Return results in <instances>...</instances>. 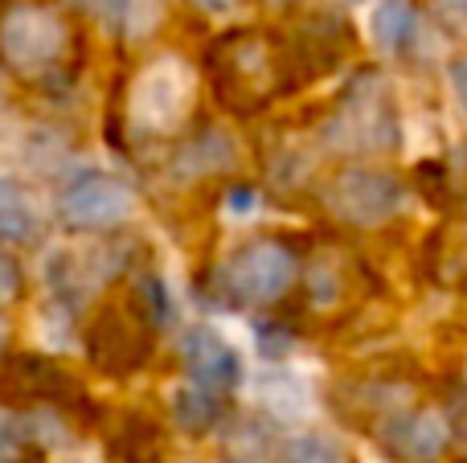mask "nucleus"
Wrapping results in <instances>:
<instances>
[{"instance_id":"nucleus-7","label":"nucleus","mask_w":467,"mask_h":463,"mask_svg":"<svg viewBox=\"0 0 467 463\" xmlns=\"http://www.w3.org/2000/svg\"><path fill=\"white\" fill-rule=\"evenodd\" d=\"M254 398L263 402L275 418H283V423H304V418L316 410L312 386H307L304 377L287 374V369H266V374H258Z\"/></svg>"},{"instance_id":"nucleus-16","label":"nucleus","mask_w":467,"mask_h":463,"mask_svg":"<svg viewBox=\"0 0 467 463\" xmlns=\"http://www.w3.org/2000/svg\"><path fill=\"white\" fill-rule=\"evenodd\" d=\"M193 5H202V8H205V13L222 16V13H230V8H234V0H193Z\"/></svg>"},{"instance_id":"nucleus-10","label":"nucleus","mask_w":467,"mask_h":463,"mask_svg":"<svg viewBox=\"0 0 467 463\" xmlns=\"http://www.w3.org/2000/svg\"><path fill=\"white\" fill-rule=\"evenodd\" d=\"M443 448H447V418L439 410H422L419 418L406 423L402 451L410 459H435Z\"/></svg>"},{"instance_id":"nucleus-2","label":"nucleus","mask_w":467,"mask_h":463,"mask_svg":"<svg viewBox=\"0 0 467 463\" xmlns=\"http://www.w3.org/2000/svg\"><path fill=\"white\" fill-rule=\"evenodd\" d=\"M328 201L340 218L357 221V226H381L386 218H394V213L402 210L406 193L394 177H386V172L353 169V172L332 180Z\"/></svg>"},{"instance_id":"nucleus-14","label":"nucleus","mask_w":467,"mask_h":463,"mask_svg":"<svg viewBox=\"0 0 467 463\" xmlns=\"http://www.w3.org/2000/svg\"><path fill=\"white\" fill-rule=\"evenodd\" d=\"M439 13L451 21H467V0H439Z\"/></svg>"},{"instance_id":"nucleus-4","label":"nucleus","mask_w":467,"mask_h":463,"mask_svg":"<svg viewBox=\"0 0 467 463\" xmlns=\"http://www.w3.org/2000/svg\"><path fill=\"white\" fill-rule=\"evenodd\" d=\"M296 279V259L279 242H254L226 267V287L246 304L279 300Z\"/></svg>"},{"instance_id":"nucleus-9","label":"nucleus","mask_w":467,"mask_h":463,"mask_svg":"<svg viewBox=\"0 0 467 463\" xmlns=\"http://www.w3.org/2000/svg\"><path fill=\"white\" fill-rule=\"evenodd\" d=\"M33 234H37V210H33L29 193L16 180L0 177V238L25 242Z\"/></svg>"},{"instance_id":"nucleus-17","label":"nucleus","mask_w":467,"mask_h":463,"mask_svg":"<svg viewBox=\"0 0 467 463\" xmlns=\"http://www.w3.org/2000/svg\"><path fill=\"white\" fill-rule=\"evenodd\" d=\"M5 333H8V324H5V320H0V349H5Z\"/></svg>"},{"instance_id":"nucleus-11","label":"nucleus","mask_w":467,"mask_h":463,"mask_svg":"<svg viewBox=\"0 0 467 463\" xmlns=\"http://www.w3.org/2000/svg\"><path fill=\"white\" fill-rule=\"evenodd\" d=\"M287 463H345V448H340L332 435L307 431V435H296V439H291Z\"/></svg>"},{"instance_id":"nucleus-12","label":"nucleus","mask_w":467,"mask_h":463,"mask_svg":"<svg viewBox=\"0 0 467 463\" xmlns=\"http://www.w3.org/2000/svg\"><path fill=\"white\" fill-rule=\"evenodd\" d=\"M230 156H234V148L226 144V136H222V131H210V136H205L202 144L189 148L185 160H181V164H193L189 172H213V169H222V164H226Z\"/></svg>"},{"instance_id":"nucleus-1","label":"nucleus","mask_w":467,"mask_h":463,"mask_svg":"<svg viewBox=\"0 0 467 463\" xmlns=\"http://www.w3.org/2000/svg\"><path fill=\"white\" fill-rule=\"evenodd\" d=\"M193 90H197L193 70L181 57H161L148 70H140V78L131 82L128 95L131 123L144 131H172L189 115Z\"/></svg>"},{"instance_id":"nucleus-15","label":"nucleus","mask_w":467,"mask_h":463,"mask_svg":"<svg viewBox=\"0 0 467 463\" xmlns=\"http://www.w3.org/2000/svg\"><path fill=\"white\" fill-rule=\"evenodd\" d=\"M455 95L463 98V107H467V57L460 66H455Z\"/></svg>"},{"instance_id":"nucleus-5","label":"nucleus","mask_w":467,"mask_h":463,"mask_svg":"<svg viewBox=\"0 0 467 463\" xmlns=\"http://www.w3.org/2000/svg\"><path fill=\"white\" fill-rule=\"evenodd\" d=\"M131 210H136V193L115 177H82L62 193V218L87 230L115 226L131 218Z\"/></svg>"},{"instance_id":"nucleus-6","label":"nucleus","mask_w":467,"mask_h":463,"mask_svg":"<svg viewBox=\"0 0 467 463\" xmlns=\"http://www.w3.org/2000/svg\"><path fill=\"white\" fill-rule=\"evenodd\" d=\"M181 353H185V365L193 374V382L210 386H230L238 377V353L230 349V341L213 328H189L185 341H181Z\"/></svg>"},{"instance_id":"nucleus-8","label":"nucleus","mask_w":467,"mask_h":463,"mask_svg":"<svg viewBox=\"0 0 467 463\" xmlns=\"http://www.w3.org/2000/svg\"><path fill=\"white\" fill-rule=\"evenodd\" d=\"M410 0H373V8L365 13V33L378 49H398L410 33Z\"/></svg>"},{"instance_id":"nucleus-13","label":"nucleus","mask_w":467,"mask_h":463,"mask_svg":"<svg viewBox=\"0 0 467 463\" xmlns=\"http://www.w3.org/2000/svg\"><path fill=\"white\" fill-rule=\"evenodd\" d=\"M156 21H161V0H128L123 5V25L131 33H148Z\"/></svg>"},{"instance_id":"nucleus-3","label":"nucleus","mask_w":467,"mask_h":463,"mask_svg":"<svg viewBox=\"0 0 467 463\" xmlns=\"http://www.w3.org/2000/svg\"><path fill=\"white\" fill-rule=\"evenodd\" d=\"M66 46V29L49 8H13L0 25V49L13 66L21 70H37V66H49Z\"/></svg>"}]
</instances>
